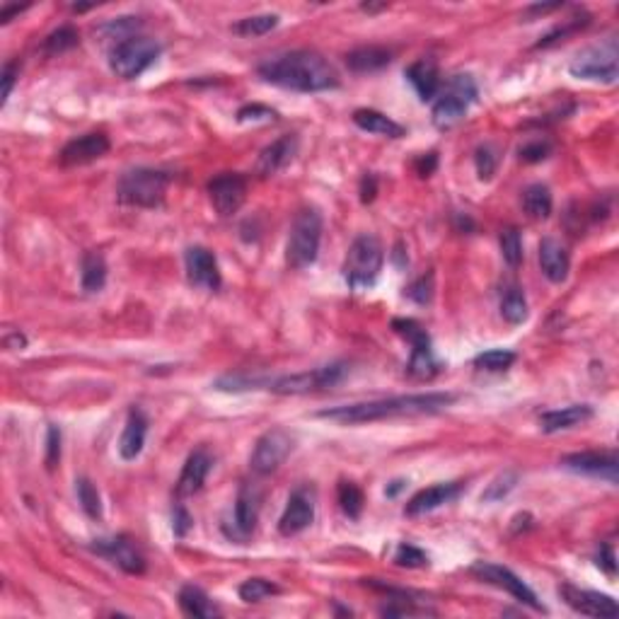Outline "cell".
Instances as JSON below:
<instances>
[{
    "mask_svg": "<svg viewBox=\"0 0 619 619\" xmlns=\"http://www.w3.org/2000/svg\"><path fill=\"white\" fill-rule=\"evenodd\" d=\"M259 76L267 83L296 92H324L339 88L337 68L322 54L305 48L268 58L259 66Z\"/></svg>",
    "mask_w": 619,
    "mask_h": 619,
    "instance_id": "cell-1",
    "label": "cell"
},
{
    "mask_svg": "<svg viewBox=\"0 0 619 619\" xmlns=\"http://www.w3.org/2000/svg\"><path fill=\"white\" fill-rule=\"evenodd\" d=\"M457 394L450 393H426V394H402V397L375 399V402H361V404L334 406L324 409L317 416L337 424H368V421L399 419V416H424V414L443 412L455 404Z\"/></svg>",
    "mask_w": 619,
    "mask_h": 619,
    "instance_id": "cell-2",
    "label": "cell"
},
{
    "mask_svg": "<svg viewBox=\"0 0 619 619\" xmlns=\"http://www.w3.org/2000/svg\"><path fill=\"white\" fill-rule=\"evenodd\" d=\"M170 174L151 170V167H136L121 174L117 186V196L126 206L158 208L165 204Z\"/></svg>",
    "mask_w": 619,
    "mask_h": 619,
    "instance_id": "cell-3",
    "label": "cell"
},
{
    "mask_svg": "<svg viewBox=\"0 0 619 619\" xmlns=\"http://www.w3.org/2000/svg\"><path fill=\"white\" fill-rule=\"evenodd\" d=\"M322 242V215L317 208L298 211L296 221L290 226L289 245H286V262L290 268H308L317 262Z\"/></svg>",
    "mask_w": 619,
    "mask_h": 619,
    "instance_id": "cell-4",
    "label": "cell"
},
{
    "mask_svg": "<svg viewBox=\"0 0 619 619\" xmlns=\"http://www.w3.org/2000/svg\"><path fill=\"white\" fill-rule=\"evenodd\" d=\"M383 262H385V249H383L378 237H372V235L356 237L349 252H346L344 268H341L349 289H371L372 283L378 281L380 271H383Z\"/></svg>",
    "mask_w": 619,
    "mask_h": 619,
    "instance_id": "cell-5",
    "label": "cell"
},
{
    "mask_svg": "<svg viewBox=\"0 0 619 619\" xmlns=\"http://www.w3.org/2000/svg\"><path fill=\"white\" fill-rule=\"evenodd\" d=\"M477 95H479V89H477L475 78L469 73H457V76L450 78L446 88H441L438 100L434 104V124L441 131L453 129L467 114L469 107L477 102Z\"/></svg>",
    "mask_w": 619,
    "mask_h": 619,
    "instance_id": "cell-6",
    "label": "cell"
},
{
    "mask_svg": "<svg viewBox=\"0 0 619 619\" xmlns=\"http://www.w3.org/2000/svg\"><path fill=\"white\" fill-rule=\"evenodd\" d=\"M346 372H349L346 363H330L310 372L281 375V378H259V390H268V393L276 394H308L337 387L346 378Z\"/></svg>",
    "mask_w": 619,
    "mask_h": 619,
    "instance_id": "cell-7",
    "label": "cell"
},
{
    "mask_svg": "<svg viewBox=\"0 0 619 619\" xmlns=\"http://www.w3.org/2000/svg\"><path fill=\"white\" fill-rule=\"evenodd\" d=\"M160 44L151 37H129L117 42L111 48L110 66L121 80H133V78L143 76L145 70L151 68L152 63L158 61Z\"/></svg>",
    "mask_w": 619,
    "mask_h": 619,
    "instance_id": "cell-8",
    "label": "cell"
},
{
    "mask_svg": "<svg viewBox=\"0 0 619 619\" xmlns=\"http://www.w3.org/2000/svg\"><path fill=\"white\" fill-rule=\"evenodd\" d=\"M393 327L399 337H404L412 344V356H409V363H406V372L419 380L434 378L435 372L441 371V363L435 358L428 331L416 320H394Z\"/></svg>",
    "mask_w": 619,
    "mask_h": 619,
    "instance_id": "cell-9",
    "label": "cell"
},
{
    "mask_svg": "<svg viewBox=\"0 0 619 619\" xmlns=\"http://www.w3.org/2000/svg\"><path fill=\"white\" fill-rule=\"evenodd\" d=\"M569 73L578 80H591V83H617V44L607 42L581 51L569 66Z\"/></svg>",
    "mask_w": 619,
    "mask_h": 619,
    "instance_id": "cell-10",
    "label": "cell"
},
{
    "mask_svg": "<svg viewBox=\"0 0 619 619\" xmlns=\"http://www.w3.org/2000/svg\"><path fill=\"white\" fill-rule=\"evenodd\" d=\"M293 450V438L286 428H271L255 443V450L249 455V467L257 475H271L281 467L286 457Z\"/></svg>",
    "mask_w": 619,
    "mask_h": 619,
    "instance_id": "cell-11",
    "label": "cell"
},
{
    "mask_svg": "<svg viewBox=\"0 0 619 619\" xmlns=\"http://www.w3.org/2000/svg\"><path fill=\"white\" fill-rule=\"evenodd\" d=\"M208 199L221 218H230L242 208L247 199V179L237 173L218 174L208 182Z\"/></svg>",
    "mask_w": 619,
    "mask_h": 619,
    "instance_id": "cell-12",
    "label": "cell"
},
{
    "mask_svg": "<svg viewBox=\"0 0 619 619\" xmlns=\"http://www.w3.org/2000/svg\"><path fill=\"white\" fill-rule=\"evenodd\" d=\"M472 573H477L482 581L496 585V588H503L509 595L520 600L523 605L532 607V610H537V613H544V607L537 603L535 593L525 585V581H520V578L510 572V569H506V566L488 564V561H477V564L472 566Z\"/></svg>",
    "mask_w": 619,
    "mask_h": 619,
    "instance_id": "cell-13",
    "label": "cell"
},
{
    "mask_svg": "<svg viewBox=\"0 0 619 619\" xmlns=\"http://www.w3.org/2000/svg\"><path fill=\"white\" fill-rule=\"evenodd\" d=\"M559 595L564 600L566 605L576 610L581 614H588V617H600V619H614L619 614V607L610 595H603V593L595 591H583V588H576V585H561L559 588Z\"/></svg>",
    "mask_w": 619,
    "mask_h": 619,
    "instance_id": "cell-14",
    "label": "cell"
},
{
    "mask_svg": "<svg viewBox=\"0 0 619 619\" xmlns=\"http://www.w3.org/2000/svg\"><path fill=\"white\" fill-rule=\"evenodd\" d=\"M186 264V278L192 286L204 290H218L221 289V268L218 259L211 249L206 247H189L184 255Z\"/></svg>",
    "mask_w": 619,
    "mask_h": 619,
    "instance_id": "cell-15",
    "label": "cell"
},
{
    "mask_svg": "<svg viewBox=\"0 0 619 619\" xmlns=\"http://www.w3.org/2000/svg\"><path fill=\"white\" fill-rule=\"evenodd\" d=\"M312 520H315V498L308 488H298L290 494L289 503L278 518V532L283 537H293L298 532L308 530Z\"/></svg>",
    "mask_w": 619,
    "mask_h": 619,
    "instance_id": "cell-16",
    "label": "cell"
},
{
    "mask_svg": "<svg viewBox=\"0 0 619 619\" xmlns=\"http://www.w3.org/2000/svg\"><path fill=\"white\" fill-rule=\"evenodd\" d=\"M92 550L97 554H102L111 561V564H117L121 572L126 573H143L145 572V557L141 554L136 544L129 540V537H111V540H97L92 544Z\"/></svg>",
    "mask_w": 619,
    "mask_h": 619,
    "instance_id": "cell-17",
    "label": "cell"
},
{
    "mask_svg": "<svg viewBox=\"0 0 619 619\" xmlns=\"http://www.w3.org/2000/svg\"><path fill=\"white\" fill-rule=\"evenodd\" d=\"M259 509H262V491L255 484H242L237 501H235V530L230 532V537H235V540H247L257 528Z\"/></svg>",
    "mask_w": 619,
    "mask_h": 619,
    "instance_id": "cell-18",
    "label": "cell"
},
{
    "mask_svg": "<svg viewBox=\"0 0 619 619\" xmlns=\"http://www.w3.org/2000/svg\"><path fill=\"white\" fill-rule=\"evenodd\" d=\"M561 467L572 469L576 475L600 477L610 484H617V455L614 453H576L561 460Z\"/></svg>",
    "mask_w": 619,
    "mask_h": 619,
    "instance_id": "cell-19",
    "label": "cell"
},
{
    "mask_svg": "<svg viewBox=\"0 0 619 619\" xmlns=\"http://www.w3.org/2000/svg\"><path fill=\"white\" fill-rule=\"evenodd\" d=\"M110 152V138L104 133H85L73 138L61 151L63 165H88Z\"/></svg>",
    "mask_w": 619,
    "mask_h": 619,
    "instance_id": "cell-20",
    "label": "cell"
},
{
    "mask_svg": "<svg viewBox=\"0 0 619 619\" xmlns=\"http://www.w3.org/2000/svg\"><path fill=\"white\" fill-rule=\"evenodd\" d=\"M298 152V138L296 136H281L278 141H274L271 145H267L257 160V174L262 177H274L293 163Z\"/></svg>",
    "mask_w": 619,
    "mask_h": 619,
    "instance_id": "cell-21",
    "label": "cell"
},
{
    "mask_svg": "<svg viewBox=\"0 0 619 619\" xmlns=\"http://www.w3.org/2000/svg\"><path fill=\"white\" fill-rule=\"evenodd\" d=\"M462 487L460 484H434V487L428 488H421L419 494L414 496L412 501L406 503L404 513L406 516H426V513H431V510L441 509V506H446V503L455 501L457 496H460Z\"/></svg>",
    "mask_w": 619,
    "mask_h": 619,
    "instance_id": "cell-22",
    "label": "cell"
},
{
    "mask_svg": "<svg viewBox=\"0 0 619 619\" xmlns=\"http://www.w3.org/2000/svg\"><path fill=\"white\" fill-rule=\"evenodd\" d=\"M211 467H214V460H211L208 450H204V447L194 450V453L186 457L184 467H182V475H179L177 496H194L196 491H201Z\"/></svg>",
    "mask_w": 619,
    "mask_h": 619,
    "instance_id": "cell-23",
    "label": "cell"
},
{
    "mask_svg": "<svg viewBox=\"0 0 619 619\" xmlns=\"http://www.w3.org/2000/svg\"><path fill=\"white\" fill-rule=\"evenodd\" d=\"M406 80L414 85L416 95L424 100V102H431L434 97H438L441 92V73H438V63L434 58H419L414 61L409 68H406Z\"/></svg>",
    "mask_w": 619,
    "mask_h": 619,
    "instance_id": "cell-24",
    "label": "cell"
},
{
    "mask_svg": "<svg viewBox=\"0 0 619 619\" xmlns=\"http://www.w3.org/2000/svg\"><path fill=\"white\" fill-rule=\"evenodd\" d=\"M540 267L551 283H564L569 268H572V259H569L564 245L554 237H544L540 242Z\"/></svg>",
    "mask_w": 619,
    "mask_h": 619,
    "instance_id": "cell-25",
    "label": "cell"
},
{
    "mask_svg": "<svg viewBox=\"0 0 619 619\" xmlns=\"http://www.w3.org/2000/svg\"><path fill=\"white\" fill-rule=\"evenodd\" d=\"M145 435H148V416H145L138 406H133L129 416H126L124 434H121V441H119V455L121 460L131 462L136 460L138 455L143 453Z\"/></svg>",
    "mask_w": 619,
    "mask_h": 619,
    "instance_id": "cell-26",
    "label": "cell"
},
{
    "mask_svg": "<svg viewBox=\"0 0 619 619\" xmlns=\"http://www.w3.org/2000/svg\"><path fill=\"white\" fill-rule=\"evenodd\" d=\"M593 419V406L588 404H572L564 409H554V412H544L540 416V428L544 434H559L566 428L581 426L585 421Z\"/></svg>",
    "mask_w": 619,
    "mask_h": 619,
    "instance_id": "cell-27",
    "label": "cell"
},
{
    "mask_svg": "<svg viewBox=\"0 0 619 619\" xmlns=\"http://www.w3.org/2000/svg\"><path fill=\"white\" fill-rule=\"evenodd\" d=\"M353 124L361 129V131L375 133V136L385 138H402L404 136V126H399L397 121L383 114L378 110H356L353 111Z\"/></svg>",
    "mask_w": 619,
    "mask_h": 619,
    "instance_id": "cell-28",
    "label": "cell"
},
{
    "mask_svg": "<svg viewBox=\"0 0 619 619\" xmlns=\"http://www.w3.org/2000/svg\"><path fill=\"white\" fill-rule=\"evenodd\" d=\"M179 607H182V613L186 617H196V619H214L221 614V610L215 607V603L208 598L206 593L196 588V585H184L182 591H179Z\"/></svg>",
    "mask_w": 619,
    "mask_h": 619,
    "instance_id": "cell-29",
    "label": "cell"
},
{
    "mask_svg": "<svg viewBox=\"0 0 619 619\" xmlns=\"http://www.w3.org/2000/svg\"><path fill=\"white\" fill-rule=\"evenodd\" d=\"M390 61H393V54L383 47H361L346 56L349 68L356 73H372V70L385 68Z\"/></svg>",
    "mask_w": 619,
    "mask_h": 619,
    "instance_id": "cell-30",
    "label": "cell"
},
{
    "mask_svg": "<svg viewBox=\"0 0 619 619\" xmlns=\"http://www.w3.org/2000/svg\"><path fill=\"white\" fill-rule=\"evenodd\" d=\"M80 283L85 293H100L107 283V262L100 252H88L83 257V271H80Z\"/></svg>",
    "mask_w": 619,
    "mask_h": 619,
    "instance_id": "cell-31",
    "label": "cell"
},
{
    "mask_svg": "<svg viewBox=\"0 0 619 619\" xmlns=\"http://www.w3.org/2000/svg\"><path fill=\"white\" fill-rule=\"evenodd\" d=\"M523 208L525 214L535 218V221H544L551 214V192L547 184H530L525 186L523 192Z\"/></svg>",
    "mask_w": 619,
    "mask_h": 619,
    "instance_id": "cell-32",
    "label": "cell"
},
{
    "mask_svg": "<svg viewBox=\"0 0 619 619\" xmlns=\"http://www.w3.org/2000/svg\"><path fill=\"white\" fill-rule=\"evenodd\" d=\"M501 317L510 324H523L528 320V300L518 286H509L501 296Z\"/></svg>",
    "mask_w": 619,
    "mask_h": 619,
    "instance_id": "cell-33",
    "label": "cell"
},
{
    "mask_svg": "<svg viewBox=\"0 0 619 619\" xmlns=\"http://www.w3.org/2000/svg\"><path fill=\"white\" fill-rule=\"evenodd\" d=\"M276 27H278V15H255L237 22L233 32L240 37H264Z\"/></svg>",
    "mask_w": 619,
    "mask_h": 619,
    "instance_id": "cell-34",
    "label": "cell"
},
{
    "mask_svg": "<svg viewBox=\"0 0 619 619\" xmlns=\"http://www.w3.org/2000/svg\"><path fill=\"white\" fill-rule=\"evenodd\" d=\"M76 491H78V501L83 506V510L88 513L92 520H100L102 518V498H100V491L92 482H89L88 477H80L76 482Z\"/></svg>",
    "mask_w": 619,
    "mask_h": 619,
    "instance_id": "cell-35",
    "label": "cell"
},
{
    "mask_svg": "<svg viewBox=\"0 0 619 619\" xmlns=\"http://www.w3.org/2000/svg\"><path fill=\"white\" fill-rule=\"evenodd\" d=\"M518 484V475L513 472V469H506V472H501V475H496L494 479H491V484H488L487 488H484L482 494V501L484 503H498L503 501L506 496L516 488Z\"/></svg>",
    "mask_w": 619,
    "mask_h": 619,
    "instance_id": "cell-36",
    "label": "cell"
},
{
    "mask_svg": "<svg viewBox=\"0 0 619 619\" xmlns=\"http://www.w3.org/2000/svg\"><path fill=\"white\" fill-rule=\"evenodd\" d=\"M339 506H341V510H344L346 516L351 518V520H356V518L363 513L365 506L363 491H361L353 482H341L339 484Z\"/></svg>",
    "mask_w": 619,
    "mask_h": 619,
    "instance_id": "cell-37",
    "label": "cell"
},
{
    "mask_svg": "<svg viewBox=\"0 0 619 619\" xmlns=\"http://www.w3.org/2000/svg\"><path fill=\"white\" fill-rule=\"evenodd\" d=\"M513 363H516V353L506 351V349H491V351H484L475 358L477 368L488 372L509 371Z\"/></svg>",
    "mask_w": 619,
    "mask_h": 619,
    "instance_id": "cell-38",
    "label": "cell"
},
{
    "mask_svg": "<svg viewBox=\"0 0 619 619\" xmlns=\"http://www.w3.org/2000/svg\"><path fill=\"white\" fill-rule=\"evenodd\" d=\"M276 593H281V588L267 581V578H249V581L240 585V598L245 603H262V600L271 598Z\"/></svg>",
    "mask_w": 619,
    "mask_h": 619,
    "instance_id": "cell-39",
    "label": "cell"
},
{
    "mask_svg": "<svg viewBox=\"0 0 619 619\" xmlns=\"http://www.w3.org/2000/svg\"><path fill=\"white\" fill-rule=\"evenodd\" d=\"M501 242V255L503 262L509 264V267L516 268L518 264L523 262V240H520V233H518L516 227H506L498 237Z\"/></svg>",
    "mask_w": 619,
    "mask_h": 619,
    "instance_id": "cell-40",
    "label": "cell"
},
{
    "mask_svg": "<svg viewBox=\"0 0 619 619\" xmlns=\"http://www.w3.org/2000/svg\"><path fill=\"white\" fill-rule=\"evenodd\" d=\"M78 44V32L73 27H58L56 32L47 37V42H44V51L47 54H63V51H68Z\"/></svg>",
    "mask_w": 619,
    "mask_h": 619,
    "instance_id": "cell-41",
    "label": "cell"
},
{
    "mask_svg": "<svg viewBox=\"0 0 619 619\" xmlns=\"http://www.w3.org/2000/svg\"><path fill=\"white\" fill-rule=\"evenodd\" d=\"M394 564L406 566V569H421L428 564V557L414 544H399L394 551Z\"/></svg>",
    "mask_w": 619,
    "mask_h": 619,
    "instance_id": "cell-42",
    "label": "cell"
},
{
    "mask_svg": "<svg viewBox=\"0 0 619 619\" xmlns=\"http://www.w3.org/2000/svg\"><path fill=\"white\" fill-rule=\"evenodd\" d=\"M47 469H56L61 462V428L56 424H48L47 428Z\"/></svg>",
    "mask_w": 619,
    "mask_h": 619,
    "instance_id": "cell-43",
    "label": "cell"
},
{
    "mask_svg": "<svg viewBox=\"0 0 619 619\" xmlns=\"http://www.w3.org/2000/svg\"><path fill=\"white\" fill-rule=\"evenodd\" d=\"M406 296L419 305L431 303V298H434V274L421 276L419 281H414L412 286L406 289Z\"/></svg>",
    "mask_w": 619,
    "mask_h": 619,
    "instance_id": "cell-44",
    "label": "cell"
},
{
    "mask_svg": "<svg viewBox=\"0 0 619 619\" xmlns=\"http://www.w3.org/2000/svg\"><path fill=\"white\" fill-rule=\"evenodd\" d=\"M496 163H498V155L494 152L491 145H482L477 151V173L479 179H491V174L496 173Z\"/></svg>",
    "mask_w": 619,
    "mask_h": 619,
    "instance_id": "cell-45",
    "label": "cell"
},
{
    "mask_svg": "<svg viewBox=\"0 0 619 619\" xmlns=\"http://www.w3.org/2000/svg\"><path fill=\"white\" fill-rule=\"evenodd\" d=\"M268 119H276V111L262 107V104H249V107H242L237 111V121L240 124H247V121H268Z\"/></svg>",
    "mask_w": 619,
    "mask_h": 619,
    "instance_id": "cell-46",
    "label": "cell"
},
{
    "mask_svg": "<svg viewBox=\"0 0 619 619\" xmlns=\"http://www.w3.org/2000/svg\"><path fill=\"white\" fill-rule=\"evenodd\" d=\"M551 145L547 143V141H535V143H528L520 148V158L525 160V163H542L547 155H550Z\"/></svg>",
    "mask_w": 619,
    "mask_h": 619,
    "instance_id": "cell-47",
    "label": "cell"
},
{
    "mask_svg": "<svg viewBox=\"0 0 619 619\" xmlns=\"http://www.w3.org/2000/svg\"><path fill=\"white\" fill-rule=\"evenodd\" d=\"M173 530L177 537H186V532L192 530V516H189V510H186L182 503H177V506H174Z\"/></svg>",
    "mask_w": 619,
    "mask_h": 619,
    "instance_id": "cell-48",
    "label": "cell"
},
{
    "mask_svg": "<svg viewBox=\"0 0 619 619\" xmlns=\"http://www.w3.org/2000/svg\"><path fill=\"white\" fill-rule=\"evenodd\" d=\"M15 78H17V63H5V68H3V78H0V83H3V92H0V102L5 104L10 92H13Z\"/></svg>",
    "mask_w": 619,
    "mask_h": 619,
    "instance_id": "cell-49",
    "label": "cell"
},
{
    "mask_svg": "<svg viewBox=\"0 0 619 619\" xmlns=\"http://www.w3.org/2000/svg\"><path fill=\"white\" fill-rule=\"evenodd\" d=\"M3 344L10 351H22V349H27V337L22 331H7L5 337H3Z\"/></svg>",
    "mask_w": 619,
    "mask_h": 619,
    "instance_id": "cell-50",
    "label": "cell"
},
{
    "mask_svg": "<svg viewBox=\"0 0 619 619\" xmlns=\"http://www.w3.org/2000/svg\"><path fill=\"white\" fill-rule=\"evenodd\" d=\"M598 566H600V569H605L610 576H614V551H613V547H610V544H603V547H600Z\"/></svg>",
    "mask_w": 619,
    "mask_h": 619,
    "instance_id": "cell-51",
    "label": "cell"
},
{
    "mask_svg": "<svg viewBox=\"0 0 619 619\" xmlns=\"http://www.w3.org/2000/svg\"><path fill=\"white\" fill-rule=\"evenodd\" d=\"M375 189H378V186H375V177H372V174H365L363 182H361V201H363V204H371V201L375 199Z\"/></svg>",
    "mask_w": 619,
    "mask_h": 619,
    "instance_id": "cell-52",
    "label": "cell"
},
{
    "mask_svg": "<svg viewBox=\"0 0 619 619\" xmlns=\"http://www.w3.org/2000/svg\"><path fill=\"white\" fill-rule=\"evenodd\" d=\"M22 10H25V7H20V5L5 7V10L0 13V22H10V17H13V15H17V13H22Z\"/></svg>",
    "mask_w": 619,
    "mask_h": 619,
    "instance_id": "cell-53",
    "label": "cell"
},
{
    "mask_svg": "<svg viewBox=\"0 0 619 619\" xmlns=\"http://www.w3.org/2000/svg\"><path fill=\"white\" fill-rule=\"evenodd\" d=\"M399 488H404V482H393V487L387 488V496H397Z\"/></svg>",
    "mask_w": 619,
    "mask_h": 619,
    "instance_id": "cell-54",
    "label": "cell"
}]
</instances>
